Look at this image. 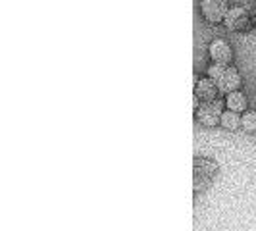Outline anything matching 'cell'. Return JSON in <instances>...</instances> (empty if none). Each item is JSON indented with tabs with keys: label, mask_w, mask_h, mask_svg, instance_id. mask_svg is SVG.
<instances>
[{
	"label": "cell",
	"mask_w": 256,
	"mask_h": 231,
	"mask_svg": "<svg viewBox=\"0 0 256 231\" xmlns=\"http://www.w3.org/2000/svg\"><path fill=\"white\" fill-rule=\"evenodd\" d=\"M208 77L214 81L220 92L230 94L241 87V76L239 72L230 64H212L208 68Z\"/></svg>",
	"instance_id": "6da1fadb"
},
{
	"label": "cell",
	"mask_w": 256,
	"mask_h": 231,
	"mask_svg": "<svg viewBox=\"0 0 256 231\" xmlns=\"http://www.w3.org/2000/svg\"><path fill=\"white\" fill-rule=\"evenodd\" d=\"M200 12L206 22L222 24L230 12V4H228V0H200Z\"/></svg>",
	"instance_id": "7a4b0ae2"
},
{
	"label": "cell",
	"mask_w": 256,
	"mask_h": 231,
	"mask_svg": "<svg viewBox=\"0 0 256 231\" xmlns=\"http://www.w3.org/2000/svg\"><path fill=\"white\" fill-rule=\"evenodd\" d=\"M224 102L222 100H210V102H204L198 110H196V118L200 120V124L206 126V128H214L216 124L222 122V114H224Z\"/></svg>",
	"instance_id": "3957f363"
},
{
	"label": "cell",
	"mask_w": 256,
	"mask_h": 231,
	"mask_svg": "<svg viewBox=\"0 0 256 231\" xmlns=\"http://www.w3.org/2000/svg\"><path fill=\"white\" fill-rule=\"evenodd\" d=\"M224 24L230 31H246L250 27V16L243 6H233V8H230Z\"/></svg>",
	"instance_id": "277c9868"
},
{
	"label": "cell",
	"mask_w": 256,
	"mask_h": 231,
	"mask_svg": "<svg viewBox=\"0 0 256 231\" xmlns=\"http://www.w3.org/2000/svg\"><path fill=\"white\" fill-rule=\"evenodd\" d=\"M208 52H210V58L214 60V64H230L233 60V50L224 38H214L210 42Z\"/></svg>",
	"instance_id": "5b68a950"
},
{
	"label": "cell",
	"mask_w": 256,
	"mask_h": 231,
	"mask_svg": "<svg viewBox=\"0 0 256 231\" xmlns=\"http://www.w3.org/2000/svg\"><path fill=\"white\" fill-rule=\"evenodd\" d=\"M218 87L214 85V81L210 77H204V79H196L194 81V94L198 98H202L204 102H210V100H216L218 98Z\"/></svg>",
	"instance_id": "8992f818"
},
{
	"label": "cell",
	"mask_w": 256,
	"mask_h": 231,
	"mask_svg": "<svg viewBox=\"0 0 256 231\" xmlns=\"http://www.w3.org/2000/svg\"><path fill=\"white\" fill-rule=\"evenodd\" d=\"M192 168H194V176H200V178L210 181H212V178H216V174H218L216 162H212L208 158H194Z\"/></svg>",
	"instance_id": "52a82bcc"
},
{
	"label": "cell",
	"mask_w": 256,
	"mask_h": 231,
	"mask_svg": "<svg viewBox=\"0 0 256 231\" xmlns=\"http://www.w3.org/2000/svg\"><path fill=\"white\" fill-rule=\"evenodd\" d=\"M226 106H228V110L235 112V114L246 112V96L241 90L230 92V94H226Z\"/></svg>",
	"instance_id": "ba28073f"
},
{
	"label": "cell",
	"mask_w": 256,
	"mask_h": 231,
	"mask_svg": "<svg viewBox=\"0 0 256 231\" xmlns=\"http://www.w3.org/2000/svg\"><path fill=\"white\" fill-rule=\"evenodd\" d=\"M222 128L230 129V131H235V129L241 128V116L235 114V112H231V110H226L224 114H222Z\"/></svg>",
	"instance_id": "9c48e42d"
},
{
	"label": "cell",
	"mask_w": 256,
	"mask_h": 231,
	"mask_svg": "<svg viewBox=\"0 0 256 231\" xmlns=\"http://www.w3.org/2000/svg\"><path fill=\"white\" fill-rule=\"evenodd\" d=\"M241 128L248 133H254L256 131V110H246L241 116Z\"/></svg>",
	"instance_id": "30bf717a"
},
{
	"label": "cell",
	"mask_w": 256,
	"mask_h": 231,
	"mask_svg": "<svg viewBox=\"0 0 256 231\" xmlns=\"http://www.w3.org/2000/svg\"><path fill=\"white\" fill-rule=\"evenodd\" d=\"M192 108H194V112L198 110V96L196 94H192Z\"/></svg>",
	"instance_id": "8fae6325"
}]
</instances>
